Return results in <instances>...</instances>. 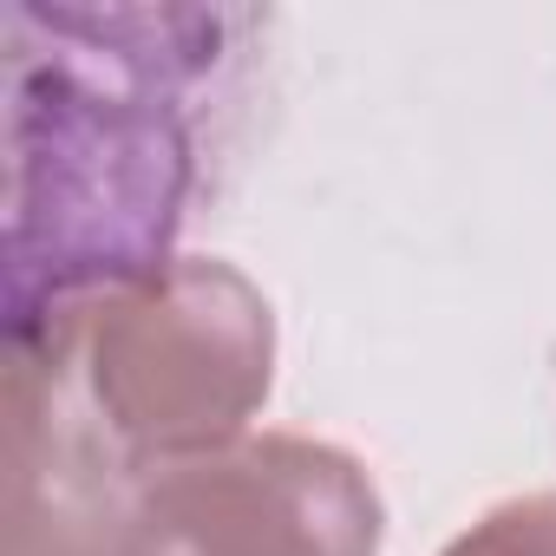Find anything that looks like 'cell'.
<instances>
[{
    "label": "cell",
    "mask_w": 556,
    "mask_h": 556,
    "mask_svg": "<svg viewBox=\"0 0 556 556\" xmlns=\"http://www.w3.org/2000/svg\"><path fill=\"white\" fill-rule=\"evenodd\" d=\"M255 27L223 8H8V341L177 262L203 118Z\"/></svg>",
    "instance_id": "1"
},
{
    "label": "cell",
    "mask_w": 556,
    "mask_h": 556,
    "mask_svg": "<svg viewBox=\"0 0 556 556\" xmlns=\"http://www.w3.org/2000/svg\"><path fill=\"white\" fill-rule=\"evenodd\" d=\"M131 471L203 458L242 439L268 400L275 321L229 262L177 255L151 282L118 289L40 341Z\"/></svg>",
    "instance_id": "2"
},
{
    "label": "cell",
    "mask_w": 556,
    "mask_h": 556,
    "mask_svg": "<svg viewBox=\"0 0 556 556\" xmlns=\"http://www.w3.org/2000/svg\"><path fill=\"white\" fill-rule=\"evenodd\" d=\"M374 478L315 439L262 432L138 471L125 556H380Z\"/></svg>",
    "instance_id": "3"
},
{
    "label": "cell",
    "mask_w": 556,
    "mask_h": 556,
    "mask_svg": "<svg viewBox=\"0 0 556 556\" xmlns=\"http://www.w3.org/2000/svg\"><path fill=\"white\" fill-rule=\"evenodd\" d=\"M131 484L66 367L8 348V556H125Z\"/></svg>",
    "instance_id": "4"
},
{
    "label": "cell",
    "mask_w": 556,
    "mask_h": 556,
    "mask_svg": "<svg viewBox=\"0 0 556 556\" xmlns=\"http://www.w3.org/2000/svg\"><path fill=\"white\" fill-rule=\"evenodd\" d=\"M445 556H556V491L497 504L484 523H471Z\"/></svg>",
    "instance_id": "5"
}]
</instances>
